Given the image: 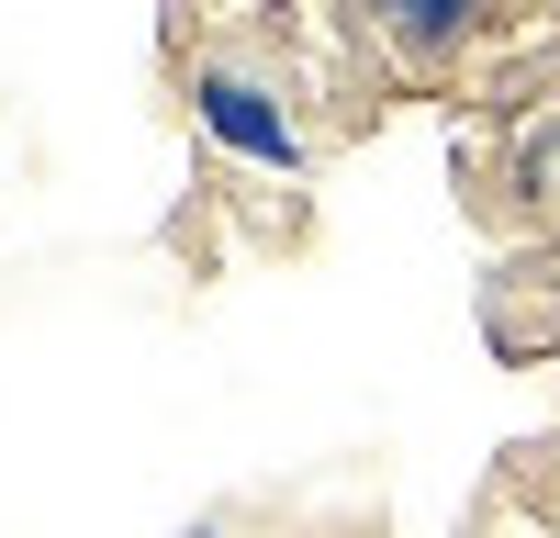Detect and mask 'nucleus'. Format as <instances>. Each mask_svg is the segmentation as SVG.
<instances>
[{
    "mask_svg": "<svg viewBox=\"0 0 560 538\" xmlns=\"http://www.w3.org/2000/svg\"><path fill=\"white\" fill-rule=\"evenodd\" d=\"M493 0H359V23H382L404 57H459V45L482 34Z\"/></svg>",
    "mask_w": 560,
    "mask_h": 538,
    "instance_id": "obj_2",
    "label": "nucleus"
},
{
    "mask_svg": "<svg viewBox=\"0 0 560 538\" xmlns=\"http://www.w3.org/2000/svg\"><path fill=\"white\" fill-rule=\"evenodd\" d=\"M191 113H202L213 147H236L247 168H303V124H292V102H280L269 79L213 57V68H191Z\"/></svg>",
    "mask_w": 560,
    "mask_h": 538,
    "instance_id": "obj_1",
    "label": "nucleus"
},
{
    "mask_svg": "<svg viewBox=\"0 0 560 538\" xmlns=\"http://www.w3.org/2000/svg\"><path fill=\"white\" fill-rule=\"evenodd\" d=\"M202 538H213V527H202Z\"/></svg>",
    "mask_w": 560,
    "mask_h": 538,
    "instance_id": "obj_3",
    "label": "nucleus"
}]
</instances>
